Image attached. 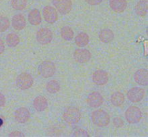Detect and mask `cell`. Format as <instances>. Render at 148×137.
<instances>
[{"instance_id":"obj_1","label":"cell","mask_w":148,"mask_h":137,"mask_svg":"<svg viewBox=\"0 0 148 137\" xmlns=\"http://www.w3.org/2000/svg\"><path fill=\"white\" fill-rule=\"evenodd\" d=\"M91 120L92 123L98 127H106L111 121L109 114L103 109L94 111L91 113Z\"/></svg>"},{"instance_id":"obj_2","label":"cell","mask_w":148,"mask_h":137,"mask_svg":"<svg viewBox=\"0 0 148 137\" xmlns=\"http://www.w3.org/2000/svg\"><path fill=\"white\" fill-rule=\"evenodd\" d=\"M81 119V113L79 109L76 107L67 108L64 111L63 114V119L65 123L72 126L79 123Z\"/></svg>"},{"instance_id":"obj_3","label":"cell","mask_w":148,"mask_h":137,"mask_svg":"<svg viewBox=\"0 0 148 137\" xmlns=\"http://www.w3.org/2000/svg\"><path fill=\"white\" fill-rule=\"evenodd\" d=\"M38 73L44 78H49L54 76L56 73V65L50 60L43 61L38 67Z\"/></svg>"},{"instance_id":"obj_4","label":"cell","mask_w":148,"mask_h":137,"mask_svg":"<svg viewBox=\"0 0 148 137\" xmlns=\"http://www.w3.org/2000/svg\"><path fill=\"white\" fill-rule=\"evenodd\" d=\"M125 118L129 124H135L141 121L143 118V112L140 108L137 106H130L126 111Z\"/></svg>"},{"instance_id":"obj_5","label":"cell","mask_w":148,"mask_h":137,"mask_svg":"<svg viewBox=\"0 0 148 137\" xmlns=\"http://www.w3.org/2000/svg\"><path fill=\"white\" fill-rule=\"evenodd\" d=\"M16 85L19 89L23 90L30 88L33 85V78L27 73H22L16 79Z\"/></svg>"},{"instance_id":"obj_6","label":"cell","mask_w":148,"mask_h":137,"mask_svg":"<svg viewBox=\"0 0 148 137\" xmlns=\"http://www.w3.org/2000/svg\"><path fill=\"white\" fill-rule=\"evenodd\" d=\"M53 39V33L46 27H43L38 30L36 33V40L38 43L41 45H48Z\"/></svg>"},{"instance_id":"obj_7","label":"cell","mask_w":148,"mask_h":137,"mask_svg":"<svg viewBox=\"0 0 148 137\" xmlns=\"http://www.w3.org/2000/svg\"><path fill=\"white\" fill-rule=\"evenodd\" d=\"M52 3L55 9L63 15L70 12L72 9V0H52Z\"/></svg>"},{"instance_id":"obj_8","label":"cell","mask_w":148,"mask_h":137,"mask_svg":"<svg viewBox=\"0 0 148 137\" xmlns=\"http://www.w3.org/2000/svg\"><path fill=\"white\" fill-rule=\"evenodd\" d=\"M145 90L140 87H134L127 92V98L132 103H139L145 97Z\"/></svg>"},{"instance_id":"obj_9","label":"cell","mask_w":148,"mask_h":137,"mask_svg":"<svg viewBox=\"0 0 148 137\" xmlns=\"http://www.w3.org/2000/svg\"><path fill=\"white\" fill-rule=\"evenodd\" d=\"M87 103L90 108L96 109L100 107L103 103V97L99 92H92L90 93L87 99Z\"/></svg>"},{"instance_id":"obj_10","label":"cell","mask_w":148,"mask_h":137,"mask_svg":"<svg viewBox=\"0 0 148 137\" xmlns=\"http://www.w3.org/2000/svg\"><path fill=\"white\" fill-rule=\"evenodd\" d=\"M43 15L45 21L49 24H53L58 20L57 11L53 7H45L43 9Z\"/></svg>"},{"instance_id":"obj_11","label":"cell","mask_w":148,"mask_h":137,"mask_svg":"<svg viewBox=\"0 0 148 137\" xmlns=\"http://www.w3.org/2000/svg\"><path fill=\"white\" fill-rule=\"evenodd\" d=\"M74 59L79 63H86L90 61L92 55L87 49H77L74 53Z\"/></svg>"},{"instance_id":"obj_12","label":"cell","mask_w":148,"mask_h":137,"mask_svg":"<svg viewBox=\"0 0 148 137\" xmlns=\"http://www.w3.org/2000/svg\"><path fill=\"white\" fill-rule=\"evenodd\" d=\"M92 79L97 86H104L108 81V73L103 70H98L94 72Z\"/></svg>"},{"instance_id":"obj_13","label":"cell","mask_w":148,"mask_h":137,"mask_svg":"<svg viewBox=\"0 0 148 137\" xmlns=\"http://www.w3.org/2000/svg\"><path fill=\"white\" fill-rule=\"evenodd\" d=\"M14 119L17 123L25 124L30 119V113L28 109L25 107H21L17 109L14 113Z\"/></svg>"},{"instance_id":"obj_14","label":"cell","mask_w":148,"mask_h":137,"mask_svg":"<svg viewBox=\"0 0 148 137\" xmlns=\"http://www.w3.org/2000/svg\"><path fill=\"white\" fill-rule=\"evenodd\" d=\"M134 80L137 84L142 86L148 85V71L146 69H139L134 73Z\"/></svg>"},{"instance_id":"obj_15","label":"cell","mask_w":148,"mask_h":137,"mask_svg":"<svg viewBox=\"0 0 148 137\" xmlns=\"http://www.w3.org/2000/svg\"><path fill=\"white\" fill-rule=\"evenodd\" d=\"M12 25L14 30L20 31L26 27V20L21 14H17L13 16L12 20Z\"/></svg>"},{"instance_id":"obj_16","label":"cell","mask_w":148,"mask_h":137,"mask_svg":"<svg viewBox=\"0 0 148 137\" xmlns=\"http://www.w3.org/2000/svg\"><path fill=\"white\" fill-rule=\"evenodd\" d=\"M109 6L115 12L122 13L127 9V0H109Z\"/></svg>"},{"instance_id":"obj_17","label":"cell","mask_w":148,"mask_h":137,"mask_svg":"<svg viewBox=\"0 0 148 137\" xmlns=\"http://www.w3.org/2000/svg\"><path fill=\"white\" fill-rule=\"evenodd\" d=\"M33 107L38 112L44 111L48 108L47 99L44 96H37L33 101Z\"/></svg>"},{"instance_id":"obj_18","label":"cell","mask_w":148,"mask_h":137,"mask_svg":"<svg viewBox=\"0 0 148 137\" xmlns=\"http://www.w3.org/2000/svg\"><path fill=\"white\" fill-rule=\"evenodd\" d=\"M27 19L30 24L34 26L39 25L42 22L41 14H40V11L37 9H33L29 12Z\"/></svg>"},{"instance_id":"obj_19","label":"cell","mask_w":148,"mask_h":137,"mask_svg":"<svg viewBox=\"0 0 148 137\" xmlns=\"http://www.w3.org/2000/svg\"><path fill=\"white\" fill-rule=\"evenodd\" d=\"M99 39L103 43H110L114 39V32L109 29H103L100 32Z\"/></svg>"},{"instance_id":"obj_20","label":"cell","mask_w":148,"mask_h":137,"mask_svg":"<svg viewBox=\"0 0 148 137\" xmlns=\"http://www.w3.org/2000/svg\"><path fill=\"white\" fill-rule=\"evenodd\" d=\"M124 101H125V96H124V93H122L121 92L117 91L111 95V102L114 106L119 107L124 104Z\"/></svg>"},{"instance_id":"obj_21","label":"cell","mask_w":148,"mask_h":137,"mask_svg":"<svg viewBox=\"0 0 148 137\" xmlns=\"http://www.w3.org/2000/svg\"><path fill=\"white\" fill-rule=\"evenodd\" d=\"M148 3L147 0H140L135 6V12L140 17L145 16L147 13Z\"/></svg>"},{"instance_id":"obj_22","label":"cell","mask_w":148,"mask_h":137,"mask_svg":"<svg viewBox=\"0 0 148 137\" xmlns=\"http://www.w3.org/2000/svg\"><path fill=\"white\" fill-rule=\"evenodd\" d=\"M75 44L79 47H85L88 45L90 42V37L87 33L80 32L76 36L75 39Z\"/></svg>"},{"instance_id":"obj_23","label":"cell","mask_w":148,"mask_h":137,"mask_svg":"<svg viewBox=\"0 0 148 137\" xmlns=\"http://www.w3.org/2000/svg\"><path fill=\"white\" fill-rule=\"evenodd\" d=\"M6 42H7V44L9 47H14L18 45L19 43H20V37L15 33L11 32L7 35Z\"/></svg>"},{"instance_id":"obj_24","label":"cell","mask_w":148,"mask_h":137,"mask_svg":"<svg viewBox=\"0 0 148 137\" xmlns=\"http://www.w3.org/2000/svg\"><path fill=\"white\" fill-rule=\"evenodd\" d=\"M46 88L49 93L54 94V93H58L60 90L61 86L57 80H51L48 82L47 84H46Z\"/></svg>"},{"instance_id":"obj_25","label":"cell","mask_w":148,"mask_h":137,"mask_svg":"<svg viewBox=\"0 0 148 137\" xmlns=\"http://www.w3.org/2000/svg\"><path fill=\"white\" fill-rule=\"evenodd\" d=\"M61 37L66 41H71L74 37V32L69 26H65L61 30Z\"/></svg>"},{"instance_id":"obj_26","label":"cell","mask_w":148,"mask_h":137,"mask_svg":"<svg viewBox=\"0 0 148 137\" xmlns=\"http://www.w3.org/2000/svg\"><path fill=\"white\" fill-rule=\"evenodd\" d=\"M27 0H11V5L14 9L22 11L27 7Z\"/></svg>"},{"instance_id":"obj_27","label":"cell","mask_w":148,"mask_h":137,"mask_svg":"<svg viewBox=\"0 0 148 137\" xmlns=\"http://www.w3.org/2000/svg\"><path fill=\"white\" fill-rule=\"evenodd\" d=\"M10 26V22L7 17L0 16V32L7 31Z\"/></svg>"},{"instance_id":"obj_28","label":"cell","mask_w":148,"mask_h":137,"mask_svg":"<svg viewBox=\"0 0 148 137\" xmlns=\"http://www.w3.org/2000/svg\"><path fill=\"white\" fill-rule=\"evenodd\" d=\"M73 136L75 137H90L89 134L86 130L82 129H78L73 133Z\"/></svg>"},{"instance_id":"obj_29","label":"cell","mask_w":148,"mask_h":137,"mask_svg":"<svg viewBox=\"0 0 148 137\" xmlns=\"http://www.w3.org/2000/svg\"><path fill=\"white\" fill-rule=\"evenodd\" d=\"M113 124H114V125L115 126V127L116 128L122 127L124 124V121H123L120 117L114 118V120H113Z\"/></svg>"},{"instance_id":"obj_30","label":"cell","mask_w":148,"mask_h":137,"mask_svg":"<svg viewBox=\"0 0 148 137\" xmlns=\"http://www.w3.org/2000/svg\"><path fill=\"white\" fill-rule=\"evenodd\" d=\"M88 4L91 6H96L99 5L100 4H101L103 1V0H85Z\"/></svg>"},{"instance_id":"obj_31","label":"cell","mask_w":148,"mask_h":137,"mask_svg":"<svg viewBox=\"0 0 148 137\" xmlns=\"http://www.w3.org/2000/svg\"><path fill=\"white\" fill-rule=\"evenodd\" d=\"M9 136H10V137H24L25 135L23 134L21 132L16 131V132H11V133L9 134Z\"/></svg>"},{"instance_id":"obj_32","label":"cell","mask_w":148,"mask_h":137,"mask_svg":"<svg viewBox=\"0 0 148 137\" xmlns=\"http://www.w3.org/2000/svg\"><path fill=\"white\" fill-rule=\"evenodd\" d=\"M6 103V99L4 95L0 92V107H4Z\"/></svg>"},{"instance_id":"obj_33","label":"cell","mask_w":148,"mask_h":137,"mask_svg":"<svg viewBox=\"0 0 148 137\" xmlns=\"http://www.w3.org/2000/svg\"><path fill=\"white\" fill-rule=\"evenodd\" d=\"M4 50H5V46H4V41L0 38V55L4 53Z\"/></svg>"},{"instance_id":"obj_34","label":"cell","mask_w":148,"mask_h":137,"mask_svg":"<svg viewBox=\"0 0 148 137\" xmlns=\"http://www.w3.org/2000/svg\"><path fill=\"white\" fill-rule=\"evenodd\" d=\"M2 125H3V120L1 119V118H0V127H1Z\"/></svg>"}]
</instances>
